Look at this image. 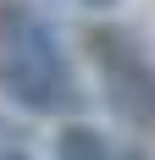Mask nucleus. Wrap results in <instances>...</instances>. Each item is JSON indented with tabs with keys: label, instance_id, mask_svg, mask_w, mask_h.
<instances>
[{
	"label": "nucleus",
	"instance_id": "20e7f679",
	"mask_svg": "<svg viewBox=\"0 0 155 160\" xmlns=\"http://www.w3.org/2000/svg\"><path fill=\"white\" fill-rule=\"evenodd\" d=\"M72 6H83V11H111V6H122V0H72Z\"/></svg>",
	"mask_w": 155,
	"mask_h": 160
},
{
	"label": "nucleus",
	"instance_id": "39448f33",
	"mask_svg": "<svg viewBox=\"0 0 155 160\" xmlns=\"http://www.w3.org/2000/svg\"><path fill=\"white\" fill-rule=\"evenodd\" d=\"M6 138H11V132H6V127H0V155H6V149H11V144H6Z\"/></svg>",
	"mask_w": 155,
	"mask_h": 160
},
{
	"label": "nucleus",
	"instance_id": "f03ea898",
	"mask_svg": "<svg viewBox=\"0 0 155 160\" xmlns=\"http://www.w3.org/2000/svg\"><path fill=\"white\" fill-rule=\"evenodd\" d=\"M83 50H89V66L100 78L105 105L116 111V122L139 138H155V55H150V44L133 28L89 22Z\"/></svg>",
	"mask_w": 155,
	"mask_h": 160
},
{
	"label": "nucleus",
	"instance_id": "f257e3e1",
	"mask_svg": "<svg viewBox=\"0 0 155 160\" xmlns=\"http://www.w3.org/2000/svg\"><path fill=\"white\" fill-rule=\"evenodd\" d=\"M0 94L28 116H78L89 99L56 22L33 0H0Z\"/></svg>",
	"mask_w": 155,
	"mask_h": 160
},
{
	"label": "nucleus",
	"instance_id": "7ed1b4c3",
	"mask_svg": "<svg viewBox=\"0 0 155 160\" xmlns=\"http://www.w3.org/2000/svg\"><path fill=\"white\" fill-rule=\"evenodd\" d=\"M56 155L61 160H139V149L116 144L111 132L89 127V122H67V127L56 132Z\"/></svg>",
	"mask_w": 155,
	"mask_h": 160
}]
</instances>
